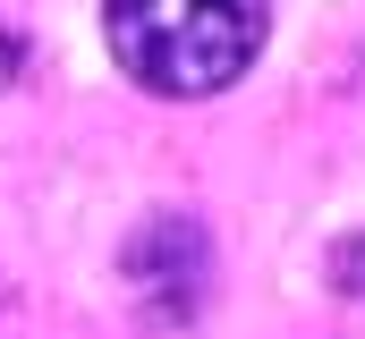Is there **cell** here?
I'll use <instances>...</instances> for the list:
<instances>
[{"label": "cell", "instance_id": "obj_3", "mask_svg": "<svg viewBox=\"0 0 365 339\" xmlns=\"http://www.w3.org/2000/svg\"><path fill=\"white\" fill-rule=\"evenodd\" d=\"M17 60H26V43H17V26H9V17H0V85L17 77Z\"/></svg>", "mask_w": 365, "mask_h": 339}, {"label": "cell", "instance_id": "obj_1", "mask_svg": "<svg viewBox=\"0 0 365 339\" xmlns=\"http://www.w3.org/2000/svg\"><path fill=\"white\" fill-rule=\"evenodd\" d=\"M102 26H110V60L145 93L204 102L255 68L272 9L264 0H102Z\"/></svg>", "mask_w": 365, "mask_h": 339}, {"label": "cell", "instance_id": "obj_2", "mask_svg": "<svg viewBox=\"0 0 365 339\" xmlns=\"http://www.w3.org/2000/svg\"><path fill=\"white\" fill-rule=\"evenodd\" d=\"M204 271H212V254H204V229L187 212H153L128 246V288H136L145 323H187L204 306Z\"/></svg>", "mask_w": 365, "mask_h": 339}]
</instances>
